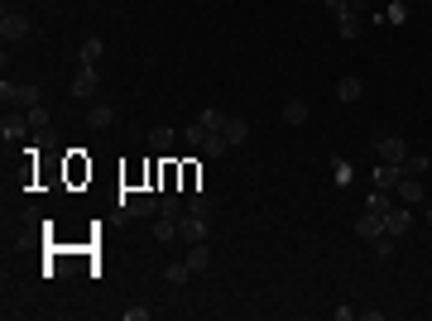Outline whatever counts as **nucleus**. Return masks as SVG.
Here are the masks:
<instances>
[{
    "mask_svg": "<svg viewBox=\"0 0 432 321\" xmlns=\"http://www.w3.org/2000/svg\"><path fill=\"white\" fill-rule=\"evenodd\" d=\"M0 96H5V106H24V111H29V106H39L43 101V86L39 81H0Z\"/></svg>",
    "mask_w": 432,
    "mask_h": 321,
    "instance_id": "f257e3e1",
    "label": "nucleus"
},
{
    "mask_svg": "<svg viewBox=\"0 0 432 321\" xmlns=\"http://www.w3.org/2000/svg\"><path fill=\"white\" fill-rule=\"evenodd\" d=\"M207 221H212V216H192V211H187V216L178 221V240H187V244H202V240H207V230H212Z\"/></svg>",
    "mask_w": 432,
    "mask_h": 321,
    "instance_id": "f03ea898",
    "label": "nucleus"
},
{
    "mask_svg": "<svg viewBox=\"0 0 432 321\" xmlns=\"http://www.w3.org/2000/svg\"><path fill=\"white\" fill-rule=\"evenodd\" d=\"M375 154H380V163H403L408 159V144L399 134H375Z\"/></svg>",
    "mask_w": 432,
    "mask_h": 321,
    "instance_id": "7ed1b4c3",
    "label": "nucleus"
},
{
    "mask_svg": "<svg viewBox=\"0 0 432 321\" xmlns=\"http://www.w3.org/2000/svg\"><path fill=\"white\" fill-rule=\"evenodd\" d=\"M121 206H125V216H159V197L154 192H121Z\"/></svg>",
    "mask_w": 432,
    "mask_h": 321,
    "instance_id": "20e7f679",
    "label": "nucleus"
},
{
    "mask_svg": "<svg viewBox=\"0 0 432 321\" xmlns=\"http://www.w3.org/2000/svg\"><path fill=\"white\" fill-rule=\"evenodd\" d=\"M380 221H385V235H394V240L413 230V211H408V206H389Z\"/></svg>",
    "mask_w": 432,
    "mask_h": 321,
    "instance_id": "39448f33",
    "label": "nucleus"
},
{
    "mask_svg": "<svg viewBox=\"0 0 432 321\" xmlns=\"http://www.w3.org/2000/svg\"><path fill=\"white\" fill-rule=\"evenodd\" d=\"M0 39H29V15H20V10H5V19H0Z\"/></svg>",
    "mask_w": 432,
    "mask_h": 321,
    "instance_id": "423d86ee",
    "label": "nucleus"
},
{
    "mask_svg": "<svg viewBox=\"0 0 432 321\" xmlns=\"http://www.w3.org/2000/svg\"><path fill=\"white\" fill-rule=\"evenodd\" d=\"M399 197H403V206H418V201L428 197V187H423V178H413V173H403L399 178V187H394Z\"/></svg>",
    "mask_w": 432,
    "mask_h": 321,
    "instance_id": "0eeeda50",
    "label": "nucleus"
},
{
    "mask_svg": "<svg viewBox=\"0 0 432 321\" xmlns=\"http://www.w3.org/2000/svg\"><path fill=\"white\" fill-rule=\"evenodd\" d=\"M96 86H101V72H96V68H82V72L72 77V96H77V101H91Z\"/></svg>",
    "mask_w": 432,
    "mask_h": 321,
    "instance_id": "6e6552de",
    "label": "nucleus"
},
{
    "mask_svg": "<svg viewBox=\"0 0 432 321\" xmlns=\"http://www.w3.org/2000/svg\"><path fill=\"white\" fill-rule=\"evenodd\" d=\"M216 134H226V144H231V149H240V144L250 139V125L240 120V116H226V125H221Z\"/></svg>",
    "mask_w": 432,
    "mask_h": 321,
    "instance_id": "1a4fd4ad",
    "label": "nucleus"
},
{
    "mask_svg": "<svg viewBox=\"0 0 432 321\" xmlns=\"http://www.w3.org/2000/svg\"><path fill=\"white\" fill-rule=\"evenodd\" d=\"M86 125H91V130H111V125H116V106L91 101V106H86Z\"/></svg>",
    "mask_w": 432,
    "mask_h": 321,
    "instance_id": "9d476101",
    "label": "nucleus"
},
{
    "mask_svg": "<svg viewBox=\"0 0 432 321\" xmlns=\"http://www.w3.org/2000/svg\"><path fill=\"white\" fill-rule=\"evenodd\" d=\"M355 235H360V240H380V235H385V221H380V216H375V211H365V216H355Z\"/></svg>",
    "mask_w": 432,
    "mask_h": 321,
    "instance_id": "9b49d317",
    "label": "nucleus"
},
{
    "mask_svg": "<svg viewBox=\"0 0 432 321\" xmlns=\"http://www.w3.org/2000/svg\"><path fill=\"white\" fill-rule=\"evenodd\" d=\"M355 10H360V5H350V10H341V15H337V34H341V39H360V29H365Z\"/></svg>",
    "mask_w": 432,
    "mask_h": 321,
    "instance_id": "f8f14e48",
    "label": "nucleus"
},
{
    "mask_svg": "<svg viewBox=\"0 0 432 321\" xmlns=\"http://www.w3.org/2000/svg\"><path fill=\"white\" fill-rule=\"evenodd\" d=\"M399 178H403V163H380V168H375V187H380V192H394Z\"/></svg>",
    "mask_w": 432,
    "mask_h": 321,
    "instance_id": "ddd939ff",
    "label": "nucleus"
},
{
    "mask_svg": "<svg viewBox=\"0 0 432 321\" xmlns=\"http://www.w3.org/2000/svg\"><path fill=\"white\" fill-rule=\"evenodd\" d=\"M187 269H192V274H207V269H212V249H207V240L187 244Z\"/></svg>",
    "mask_w": 432,
    "mask_h": 321,
    "instance_id": "4468645a",
    "label": "nucleus"
},
{
    "mask_svg": "<svg viewBox=\"0 0 432 321\" xmlns=\"http://www.w3.org/2000/svg\"><path fill=\"white\" fill-rule=\"evenodd\" d=\"M365 96V81L360 77H341L337 81V101H360Z\"/></svg>",
    "mask_w": 432,
    "mask_h": 321,
    "instance_id": "2eb2a0df",
    "label": "nucleus"
},
{
    "mask_svg": "<svg viewBox=\"0 0 432 321\" xmlns=\"http://www.w3.org/2000/svg\"><path fill=\"white\" fill-rule=\"evenodd\" d=\"M154 240H159V244L178 240V221H173V216H159V221H154Z\"/></svg>",
    "mask_w": 432,
    "mask_h": 321,
    "instance_id": "dca6fc26",
    "label": "nucleus"
},
{
    "mask_svg": "<svg viewBox=\"0 0 432 321\" xmlns=\"http://www.w3.org/2000/svg\"><path fill=\"white\" fill-rule=\"evenodd\" d=\"M106 53V39H82V68H96Z\"/></svg>",
    "mask_w": 432,
    "mask_h": 321,
    "instance_id": "f3484780",
    "label": "nucleus"
},
{
    "mask_svg": "<svg viewBox=\"0 0 432 321\" xmlns=\"http://www.w3.org/2000/svg\"><path fill=\"white\" fill-rule=\"evenodd\" d=\"M284 125H307V101H302V96H293V101L284 106Z\"/></svg>",
    "mask_w": 432,
    "mask_h": 321,
    "instance_id": "a211bd4d",
    "label": "nucleus"
},
{
    "mask_svg": "<svg viewBox=\"0 0 432 321\" xmlns=\"http://www.w3.org/2000/svg\"><path fill=\"white\" fill-rule=\"evenodd\" d=\"M380 24H408V5H403V0H389L385 15H380Z\"/></svg>",
    "mask_w": 432,
    "mask_h": 321,
    "instance_id": "6ab92c4d",
    "label": "nucleus"
},
{
    "mask_svg": "<svg viewBox=\"0 0 432 321\" xmlns=\"http://www.w3.org/2000/svg\"><path fill=\"white\" fill-rule=\"evenodd\" d=\"M187 211H192V216H212V197H207L202 187H192V192H187Z\"/></svg>",
    "mask_w": 432,
    "mask_h": 321,
    "instance_id": "aec40b11",
    "label": "nucleus"
},
{
    "mask_svg": "<svg viewBox=\"0 0 432 321\" xmlns=\"http://www.w3.org/2000/svg\"><path fill=\"white\" fill-rule=\"evenodd\" d=\"M187 279H192V269H187V259H183V264H169V269H164V283H169V288H183Z\"/></svg>",
    "mask_w": 432,
    "mask_h": 321,
    "instance_id": "412c9836",
    "label": "nucleus"
},
{
    "mask_svg": "<svg viewBox=\"0 0 432 321\" xmlns=\"http://www.w3.org/2000/svg\"><path fill=\"white\" fill-rule=\"evenodd\" d=\"M202 154H207V159H221V154H231L226 134H207V139H202Z\"/></svg>",
    "mask_w": 432,
    "mask_h": 321,
    "instance_id": "4be33fe9",
    "label": "nucleus"
},
{
    "mask_svg": "<svg viewBox=\"0 0 432 321\" xmlns=\"http://www.w3.org/2000/svg\"><path fill=\"white\" fill-rule=\"evenodd\" d=\"M428 168H432L428 154H408V159H403V173H413V178H428Z\"/></svg>",
    "mask_w": 432,
    "mask_h": 321,
    "instance_id": "5701e85b",
    "label": "nucleus"
},
{
    "mask_svg": "<svg viewBox=\"0 0 432 321\" xmlns=\"http://www.w3.org/2000/svg\"><path fill=\"white\" fill-rule=\"evenodd\" d=\"M173 139H178V134H173L169 125H159V130H149V149H173Z\"/></svg>",
    "mask_w": 432,
    "mask_h": 321,
    "instance_id": "b1692460",
    "label": "nucleus"
},
{
    "mask_svg": "<svg viewBox=\"0 0 432 321\" xmlns=\"http://www.w3.org/2000/svg\"><path fill=\"white\" fill-rule=\"evenodd\" d=\"M389 206H394V201H389V192H380V187H375V192L365 197V211H375V216H385Z\"/></svg>",
    "mask_w": 432,
    "mask_h": 321,
    "instance_id": "393cba45",
    "label": "nucleus"
},
{
    "mask_svg": "<svg viewBox=\"0 0 432 321\" xmlns=\"http://www.w3.org/2000/svg\"><path fill=\"white\" fill-rule=\"evenodd\" d=\"M183 139L192 144V149H202V139H207V130H202V120H192L187 130H183Z\"/></svg>",
    "mask_w": 432,
    "mask_h": 321,
    "instance_id": "a878e982",
    "label": "nucleus"
},
{
    "mask_svg": "<svg viewBox=\"0 0 432 321\" xmlns=\"http://www.w3.org/2000/svg\"><path fill=\"white\" fill-rule=\"evenodd\" d=\"M197 120H202V130H207V134H216V130L226 125V116H221V111H202Z\"/></svg>",
    "mask_w": 432,
    "mask_h": 321,
    "instance_id": "bb28decb",
    "label": "nucleus"
},
{
    "mask_svg": "<svg viewBox=\"0 0 432 321\" xmlns=\"http://www.w3.org/2000/svg\"><path fill=\"white\" fill-rule=\"evenodd\" d=\"M24 125H29V120H10V116H5V125H0L5 144H10V139H20V134H24Z\"/></svg>",
    "mask_w": 432,
    "mask_h": 321,
    "instance_id": "cd10ccee",
    "label": "nucleus"
},
{
    "mask_svg": "<svg viewBox=\"0 0 432 321\" xmlns=\"http://www.w3.org/2000/svg\"><path fill=\"white\" fill-rule=\"evenodd\" d=\"M24 120H29V125H43V120H48V106H43V101H39V106H29V111H24Z\"/></svg>",
    "mask_w": 432,
    "mask_h": 321,
    "instance_id": "c85d7f7f",
    "label": "nucleus"
},
{
    "mask_svg": "<svg viewBox=\"0 0 432 321\" xmlns=\"http://www.w3.org/2000/svg\"><path fill=\"white\" fill-rule=\"evenodd\" d=\"M375 254H380V259H394V235H380V240H375Z\"/></svg>",
    "mask_w": 432,
    "mask_h": 321,
    "instance_id": "c756f323",
    "label": "nucleus"
},
{
    "mask_svg": "<svg viewBox=\"0 0 432 321\" xmlns=\"http://www.w3.org/2000/svg\"><path fill=\"white\" fill-rule=\"evenodd\" d=\"M125 321H149V307H139V302H134V307H125Z\"/></svg>",
    "mask_w": 432,
    "mask_h": 321,
    "instance_id": "7c9ffc66",
    "label": "nucleus"
},
{
    "mask_svg": "<svg viewBox=\"0 0 432 321\" xmlns=\"http://www.w3.org/2000/svg\"><path fill=\"white\" fill-rule=\"evenodd\" d=\"M428 226H432V201H428Z\"/></svg>",
    "mask_w": 432,
    "mask_h": 321,
    "instance_id": "2f4dec72",
    "label": "nucleus"
},
{
    "mask_svg": "<svg viewBox=\"0 0 432 321\" xmlns=\"http://www.w3.org/2000/svg\"><path fill=\"white\" fill-rule=\"evenodd\" d=\"M360 5H365V0H360Z\"/></svg>",
    "mask_w": 432,
    "mask_h": 321,
    "instance_id": "473e14b6",
    "label": "nucleus"
}]
</instances>
